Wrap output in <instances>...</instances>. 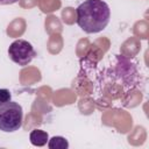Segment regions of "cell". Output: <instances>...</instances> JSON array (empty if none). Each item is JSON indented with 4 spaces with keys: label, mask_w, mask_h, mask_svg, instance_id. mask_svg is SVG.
Wrapping results in <instances>:
<instances>
[{
    "label": "cell",
    "mask_w": 149,
    "mask_h": 149,
    "mask_svg": "<svg viewBox=\"0 0 149 149\" xmlns=\"http://www.w3.org/2000/svg\"><path fill=\"white\" fill-rule=\"evenodd\" d=\"M78 27L87 34L104 30L111 19L109 6L102 0H85L76 9Z\"/></svg>",
    "instance_id": "6da1fadb"
},
{
    "label": "cell",
    "mask_w": 149,
    "mask_h": 149,
    "mask_svg": "<svg viewBox=\"0 0 149 149\" xmlns=\"http://www.w3.org/2000/svg\"><path fill=\"white\" fill-rule=\"evenodd\" d=\"M23 109L21 105L9 101L0 106V130L5 133H13L22 127Z\"/></svg>",
    "instance_id": "7a4b0ae2"
},
{
    "label": "cell",
    "mask_w": 149,
    "mask_h": 149,
    "mask_svg": "<svg viewBox=\"0 0 149 149\" xmlns=\"http://www.w3.org/2000/svg\"><path fill=\"white\" fill-rule=\"evenodd\" d=\"M19 0H0V5H13Z\"/></svg>",
    "instance_id": "52a82bcc"
},
{
    "label": "cell",
    "mask_w": 149,
    "mask_h": 149,
    "mask_svg": "<svg viewBox=\"0 0 149 149\" xmlns=\"http://www.w3.org/2000/svg\"><path fill=\"white\" fill-rule=\"evenodd\" d=\"M12 100V94L7 88H0V106L9 102Z\"/></svg>",
    "instance_id": "8992f818"
},
{
    "label": "cell",
    "mask_w": 149,
    "mask_h": 149,
    "mask_svg": "<svg viewBox=\"0 0 149 149\" xmlns=\"http://www.w3.org/2000/svg\"><path fill=\"white\" fill-rule=\"evenodd\" d=\"M9 58L20 66L28 65L36 56V51L31 43L26 40H16L8 48Z\"/></svg>",
    "instance_id": "3957f363"
},
{
    "label": "cell",
    "mask_w": 149,
    "mask_h": 149,
    "mask_svg": "<svg viewBox=\"0 0 149 149\" xmlns=\"http://www.w3.org/2000/svg\"><path fill=\"white\" fill-rule=\"evenodd\" d=\"M29 140L33 146L36 147H43L49 141V135L47 132L42 129H33L29 134Z\"/></svg>",
    "instance_id": "277c9868"
},
{
    "label": "cell",
    "mask_w": 149,
    "mask_h": 149,
    "mask_svg": "<svg viewBox=\"0 0 149 149\" xmlns=\"http://www.w3.org/2000/svg\"><path fill=\"white\" fill-rule=\"evenodd\" d=\"M49 149H66L69 148V142L62 136H54L48 141Z\"/></svg>",
    "instance_id": "5b68a950"
}]
</instances>
